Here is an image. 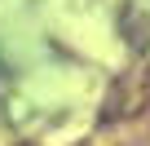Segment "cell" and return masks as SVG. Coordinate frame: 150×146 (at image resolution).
<instances>
[]
</instances>
